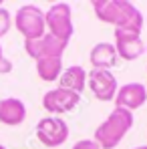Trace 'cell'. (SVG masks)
Instances as JSON below:
<instances>
[{
	"instance_id": "1",
	"label": "cell",
	"mask_w": 147,
	"mask_h": 149,
	"mask_svg": "<svg viewBox=\"0 0 147 149\" xmlns=\"http://www.w3.org/2000/svg\"><path fill=\"white\" fill-rule=\"evenodd\" d=\"M93 10L101 22L113 24L115 30H129L141 34L143 14L135 4L127 0H95Z\"/></svg>"
},
{
	"instance_id": "4",
	"label": "cell",
	"mask_w": 147,
	"mask_h": 149,
	"mask_svg": "<svg viewBox=\"0 0 147 149\" xmlns=\"http://www.w3.org/2000/svg\"><path fill=\"white\" fill-rule=\"evenodd\" d=\"M45 20H47L49 34L65 40V42L71 40V36L75 32V26H73V10H71L69 4H65V2L52 4L45 12Z\"/></svg>"
},
{
	"instance_id": "6",
	"label": "cell",
	"mask_w": 147,
	"mask_h": 149,
	"mask_svg": "<svg viewBox=\"0 0 147 149\" xmlns=\"http://www.w3.org/2000/svg\"><path fill=\"white\" fill-rule=\"evenodd\" d=\"M69 42L52 36V34H42L40 38H32V40H24V50L28 56H32L34 61L38 58H45V56H61L63 58V52L67 49Z\"/></svg>"
},
{
	"instance_id": "7",
	"label": "cell",
	"mask_w": 147,
	"mask_h": 149,
	"mask_svg": "<svg viewBox=\"0 0 147 149\" xmlns=\"http://www.w3.org/2000/svg\"><path fill=\"white\" fill-rule=\"evenodd\" d=\"M79 101H81L79 93H73V91L56 87V89H50V91L45 93L42 107H45V111H49L50 115H63V113L73 111L75 107L79 105Z\"/></svg>"
},
{
	"instance_id": "2",
	"label": "cell",
	"mask_w": 147,
	"mask_h": 149,
	"mask_svg": "<svg viewBox=\"0 0 147 149\" xmlns=\"http://www.w3.org/2000/svg\"><path fill=\"white\" fill-rule=\"evenodd\" d=\"M131 127H133V113L121 107H115L109 113V117L97 127L93 141L101 149H113L123 141V137L129 133Z\"/></svg>"
},
{
	"instance_id": "12",
	"label": "cell",
	"mask_w": 147,
	"mask_h": 149,
	"mask_svg": "<svg viewBox=\"0 0 147 149\" xmlns=\"http://www.w3.org/2000/svg\"><path fill=\"white\" fill-rule=\"evenodd\" d=\"M89 58H91V65L95 69H107V71L111 67H115L117 61H119L115 45H111V42H99V45H95L91 49Z\"/></svg>"
},
{
	"instance_id": "10",
	"label": "cell",
	"mask_w": 147,
	"mask_h": 149,
	"mask_svg": "<svg viewBox=\"0 0 147 149\" xmlns=\"http://www.w3.org/2000/svg\"><path fill=\"white\" fill-rule=\"evenodd\" d=\"M147 101V89L141 83H127L121 89H117L115 95V107H121L127 111H135L139 107H143V103Z\"/></svg>"
},
{
	"instance_id": "13",
	"label": "cell",
	"mask_w": 147,
	"mask_h": 149,
	"mask_svg": "<svg viewBox=\"0 0 147 149\" xmlns=\"http://www.w3.org/2000/svg\"><path fill=\"white\" fill-rule=\"evenodd\" d=\"M59 83H61L59 85L61 89H67V91H73V93H79L81 95L83 89L87 87V73H85L83 67L73 65V67H69V69L63 71Z\"/></svg>"
},
{
	"instance_id": "20",
	"label": "cell",
	"mask_w": 147,
	"mask_h": 149,
	"mask_svg": "<svg viewBox=\"0 0 147 149\" xmlns=\"http://www.w3.org/2000/svg\"><path fill=\"white\" fill-rule=\"evenodd\" d=\"M0 4H2V2H0Z\"/></svg>"
},
{
	"instance_id": "14",
	"label": "cell",
	"mask_w": 147,
	"mask_h": 149,
	"mask_svg": "<svg viewBox=\"0 0 147 149\" xmlns=\"http://www.w3.org/2000/svg\"><path fill=\"white\" fill-rule=\"evenodd\" d=\"M36 74L47 83H52V81L61 79V74H63V58L61 56L38 58L36 61Z\"/></svg>"
},
{
	"instance_id": "19",
	"label": "cell",
	"mask_w": 147,
	"mask_h": 149,
	"mask_svg": "<svg viewBox=\"0 0 147 149\" xmlns=\"http://www.w3.org/2000/svg\"><path fill=\"white\" fill-rule=\"evenodd\" d=\"M0 149H6V147H4V145H0Z\"/></svg>"
},
{
	"instance_id": "9",
	"label": "cell",
	"mask_w": 147,
	"mask_h": 149,
	"mask_svg": "<svg viewBox=\"0 0 147 149\" xmlns=\"http://www.w3.org/2000/svg\"><path fill=\"white\" fill-rule=\"evenodd\" d=\"M115 50L123 61H135L145 52V45L139 32L129 30H115Z\"/></svg>"
},
{
	"instance_id": "17",
	"label": "cell",
	"mask_w": 147,
	"mask_h": 149,
	"mask_svg": "<svg viewBox=\"0 0 147 149\" xmlns=\"http://www.w3.org/2000/svg\"><path fill=\"white\" fill-rule=\"evenodd\" d=\"M4 58V54H2V45H0V61Z\"/></svg>"
},
{
	"instance_id": "3",
	"label": "cell",
	"mask_w": 147,
	"mask_h": 149,
	"mask_svg": "<svg viewBox=\"0 0 147 149\" xmlns=\"http://www.w3.org/2000/svg\"><path fill=\"white\" fill-rule=\"evenodd\" d=\"M14 26L16 30L24 36V40L32 38H40L42 34H47V20H45V12L34 6V4H24L16 10L14 14Z\"/></svg>"
},
{
	"instance_id": "16",
	"label": "cell",
	"mask_w": 147,
	"mask_h": 149,
	"mask_svg": "<svg viewBox=\"0 0 147 149\" xmlns=\"http://www.w3.org/2000/svg\"><path fill=\"white\" fill-rule=\"evenodd\" d=\"M73 149H101L93 139H81L73 145Z\"/></svg>"
},
{
	"instance_id": "15",
	"label": "cell",
	"mask_w": 147,
	"mask_h": 149,
	"mask_svg": "<svg viewBox=\"0 0 147 149\" xmlns=\"http://www.w3.org/2000/svg\"><path fill=\"white\" fill-rule=\"evenodd\" d=\"M10 24H12V16L6 8L0 6V36H4L8 30H10Z\"/></svg>"
},
{
	"instance_id": "5",
	"label": "cell",
	"mask_w": 147,
	"mask_h": 149,
	"mask_svg": "<svg viewBox=\"0 0 147 149\" xmlns=\"http://www.w3.org/2000/svg\"><path fill=\"white\" fill-rule=\"evenodd\" d=\"M36 137L47 147H61L69 139V125L61 117H45L36 123Z\"/></svg>"
},
{
	"instance_id": "18",
	"label": "cell",
	"mask_w": 147,
	"mask_h": 149,
	"mask_svg": "<svg viewBox=\"0 0 147 149\" xmlns=\"http://www.w3.org/2000/svg\"><path fill=\"white\" fill-rule=\"evenodd\" d=\"M135 149H147V145H141V147H135Z\"/></svg>"
},
{
	"instance_id": "8",
	"label": "cell",
	"mask_w": 147,
	"mask_h": 149,
	"mask_svg": "<svg viewBox=\"0 0 147 149\" xmlns=\"http://www.w3.org/2000/svg\"><path fill=\"white\" fill-rule=\"evenodd\" d=\"M87 83L99 101H111L117 95V79L107 69H93L87 74Z\"/></svg>"
},
{
	"instance_id": "11",
	"label": "cell",
	"mask_w": 147,
	"mask_h": 149,
	"mask_svg": "<svg viewBox=\"0 0 147 149\" xmlns=\"http://www.w3.org/2000/svg\"><path fill=\"white\" fill-rule=\"evenodd\" d=\"M26 119L24 103L16 97H6L0 101V123L8 127H16Z\"/></svg>"
}]
</instances>
